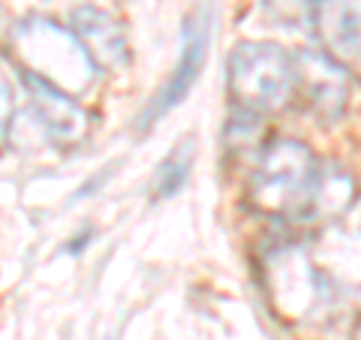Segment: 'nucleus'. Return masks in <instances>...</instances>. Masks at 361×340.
<instances>
[{"label":"nucleus","mask_w":361,"mask_h":340,"mask_svg":"<svg viewBox=\"0 0 361 340\" xmlns=\"http://www.w3.org/2000/svg\"><path fill=\"white\" fill-rule=\"evenodd\" d=\"M9 54L21 75H33L70 97H82L97 78V66L78 42L75 30L61 28L51 18L37 16L21 21L9 37Z\"/></svg>","instance_id":"f257e3e1"},{"label":"nucleus","mask_w":361,"mask_h":340,"mask_svg":"<svg viewBox=\"0 0 361 340\" xmlns=\"http://www.w3.org/2000/svg\"><path fill=\"white\" fill-rule=\"evenodd\" d=\"M322 163L313 157L307 145L295 139H277L259 157L250 178V202L256 211L286 217L292 223L304 220L310 205L316 178Z\"/></svg>","instance_id":"f03ea898"},{"label":"nucleus","mask_w":361,"mask_h":340,"mask_svg":"<svg viewBox=\"0 0 361 340\" xmlns=\"http://www.w3.org/2000/svg\"><path fill=\"white\" fill-rule=\"evenodd\" d=\"M226 85L244 115L280 111L295 97V63L274 42H241L226 61Z\"/></svg>","instance_id":"7ed1b4c3"},{"label":"nucleus","mask_w":361,"mask_h":340,"mask_svg":"<svg viewBox=\"0 0 361 340\" xmlns=\"http://www.w3.org/2000/svg\"><path fill=\"white\" fill-rule=\"evenodd\" d=\"M211 25H214V13L211 6H199L187 16L184 30H180V58L175 63V73L169 75V82L163 90L157 94L148 109L139 118V133H148L163 115H169L180 99L190 94V87L196 85V78L202 73V66L208 61V45H211Z\"/></svg>","instance_id":"20e7f679"},{"label":"nucleus","mask_w":361,"mask_h":340,"mask_svg":"<svg viewBox=\"0 0 361 340\" xmlns=\"http://www.w3.org/2000/svg\"><path fill=\"white\" fill-rule=\"evenodd\" d=\"M265 286L271 292L274 308L283 316H292V320L313 313V308L322 298L319 274L310 265V259L295 247H283L265 262Z\"/></svg>","instance_id":"39448f33"},{"label":"nucleus","mask_w":361,"mask_h":340,"mask_svg":"<svg viewBox=\"0 0 361 340\" xmlns=\"http://www.w3.org/2000/svg\"><path fill=\"white\" fill-rule=\"evenodd\" d=\"M295 63V94L310 103L313 111L322 118L341 115L349 97V75L346 66L329 51H301L292 54Z\"/></svg>","instance_id":"423d86ee"},{"label":"nucleus","mask_w":361,"mask_h":340,"mask_svg":"<svg viewBox=\"0 0 361 340\" xmlns=\"http://www.w3.org/2000/svg\"><path fill=\"white\" fill-rule=\"evenodd\" d=\"M30 90V121L54 145H75L87 133V115L78 109L75 97L25 75Z\"/></svg>","instance_id":"0eeeda50"},{"label":"nucleus","mask_w":361,"mask_h":340,"mask_svg":"<svg viewBox=\"0 0 361 340\" xmlns=\"http://www.w3.org/2000/svg\"><path fill=\"white\" fill-rule=\"evenodd\" d=\"M73 30L97 70H121V66H127L130 61L127 37H123V28L109 13H99L94 6L78 9L73 18Z\"/></svg>","instance_id":"6e6552de"},{"label":"nucleus","mask_w":361,"mask_h":340,"mask_svg":"<svg viewBox=\"0 0 361 340\" xmlns=\"http://www.w3.org/2000/svg\"><path fill=\"white\" fill-rule=\"evenodd\" d=\"M310 18L334 58H361V0H310Z\"/></svg>","instance_id":"1a4fd4ad"},{"label":"nucleus","mask_w":361,"mask_h":340,"mask_svg":"<svg viewBox=\"0 0 361 340\" xmlns=\"http://www.w3.org/2000/svg\"><path fill=\"white\" fill-rule=\"evenodd\" d=\"M355 202V178L337 163H322L319 178H316L310 205L304 211V226L313 223H325V220H337L349 205Z\"/></svg>","instance_id":"9d476101"},{"label":"nucleus","mask_w":361,"mask_h":340,"mask_svg":"<svg viewBox=\"0 0 361 340\" xmlns=\"http://www.w3.org/2000/svg\"><path fill=\"white\" fill-rule=\"evenodd\" d=\"M193 157H196L193 139L178 142V148L166 157V160L160 163V169H157V175H154V193L157 196L169 199L187 184V175H190V169H193Z\"/></svg>","instance_id":"9b49d317"},{"label":"nucleus","mask_w":361,"mask_h":340,"mask_svg":"<svg viewBox=\"0 0 361 340\" xmlns=\"http://www.w3.org/2000/svg\"><path fill=\"white\" fill-rule=\"evenodd\" d=\"M16 118V94H13V82L0 73V142L9 139V127Z\"/></svg>","instance_id":"f8f14e48"},{"label":"nucleus","mask_w":361,"mask_h":340,"mask_svg":"<svg viewBox=\"0 0 361 340\" xmlns=\"http://www.w3.org/2000/svg\"><path fill=\"white\" fill-rule=\"evenodd\" d=\"M87 238H90V232L78 235V238H75V244H70V247H66V250H70V253H78V250H82V247H87Z\"/></svg>","instance_id":"ddd939ff"}]
</instances>
